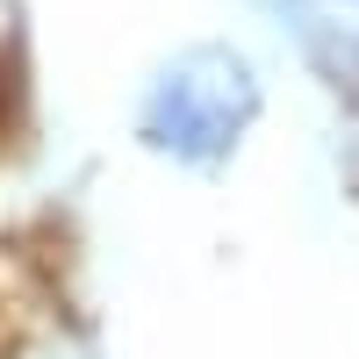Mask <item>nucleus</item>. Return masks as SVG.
<instances>
[{
    "instance_id": "1",
    "label": "nucleus",
    "mask_w": 359,
    "mask_h": 359,
    "mask_svg": "<svg viewBox=\"0 0 359 359\" xmlns=\"http://www.w3.org/2000/svg\"><path fill=\"white\" fill-rule=\"evenodd\" d=\"M252 115H259L252 65L237 50H223V43H201V50H180L172 65L151 79V94H144V108H137V130L165 158L216 165L230 144L252 130Z\"/></svg>"
}]
</instances>
